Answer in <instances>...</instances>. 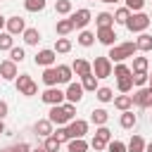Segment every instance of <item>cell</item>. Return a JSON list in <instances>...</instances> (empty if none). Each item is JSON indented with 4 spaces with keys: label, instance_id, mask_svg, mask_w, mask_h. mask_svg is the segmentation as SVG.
<instances>
[{
    "label": "cell",
    "instance_id": "6da1fadb",
    "mask_svg": "<svg viewBox=\"0 0 152 152\" xmlns=\"http://www.w3.org/2000/svg\"><path fill=\"white\" fill-rule=\"evenodd\" d=\"M138 52V48H135V43H131V40H126V43H119V45H112L109 48V59L112 62H124V59H128V57H133Z\"/></svg>",
    "mask_w": 152,
    "mask_h": 152
},
{
    "label": "cell",
    "instance_id": "7a4b0ae2",
    "mask_svg": "<svg viewBox=\"0 0 152 152\" xmlns=\"http://www.w3.org/2000/svg\"><path fill=\"white\" fill-rule=\"evenodd\" d=\"M150 21H152V19H150V14H145V12H133L124 26H126L131 33H142V31L150 26Z\"/></svg>",
    "mask_w": 152,
    "mask_h": 152
},
{
    "label": "cell",
    "instance_id": "3957f363",
    "mask_svg": "<svg viewBox=\"0 0 152 152\" xmlns=\"http://www.w3.org/2000/svg\"><path fill=\"white\" fill-rule=\"evenodd\" d=\"M90 64H93L95 78H109V76H112V66H114V64H112V59H109L107 55H104V57H95Z\"/></svg>",
    "mask_w": 152,
    "mask_h": 152
},
{
    "label": "cell",
    "instance_id": "277c9868",
    "mask_svg": "<svg viewBox=\"0 0 152 152\" xmlns=\"http://www.w3.org/2000/svg\"><path fill=\"white\" fill-rule=\"evenodd\" d=\"M131 97H133V104H135V107H142V109L152 107V90H150V88H145V86H142V88H138Z\"/></svg>",
    "mask_w": 152,
    "mask_h": 152
},
{
    "label": "cell",
    "instance_id": "5b68a950",
    "mask_svg": "<svg viewBox=\"0 0 152 152\" xmlns=\"http://www.w3.org/2000/svg\"><path fill=\"white\" fill-rule=\"evenodd\" d=\"M40 100L45 102V104H62L64 102V90H59L57 86H52V88H45V93L40 95Z\"/></svg>",
    "mask_w": 152,
    "mask_h": 152
},
{
    "label": "cell",
    "instance_id": "8992f818",
    "mask_svg": "<svg viewBox=\"0 0 152 152\" xmlns=\"http://www.w3.org/2000/svg\"><path fill=\"white\" fill-rule=\"evenodd\" d=\"M48 119L52 121V126H55V124H57V126H64V124H69V121H71L62 104H52V107H50V112H48Z\"/></svg>",
    "mask_w": 152,
    "mask_h": 152
},
{
    "label": "cell",
    "instance_id": "52a82bcc",
    "mask_svg": "<svg viewBox=\"0 0 152 152\" xmlns=\"http://www.w3.org/2000/svg\"><path fill=\"white\" fill-rule=\"evenodd\" d=\"M95 38H97L102 45H107V48L116 45V31H114V26H102V28H97Z\"/></svg>",
    "mask_w": 152,
    "mask_h": 152
},
{
    "label": "cell",
    "instance_id": "ba28073f",
    "mask_svg": "<svg viewBox=\"0 0 152 152\" xmlns=\"http://www.w3.org/2000/svg\"><path fill=\"white\" fill-rule=\"evenodd\" d=\"M83 93H86V90H83V86L71 81V83H66V90H64V100L76 104V102H81V100H83Z\"/></svg>",
    "mask_w": 152,
    "mask_h": 152
},
{
    "label": "cell",
    "instance_id": "9c48e42d",
    "mask_svg": "<svg viewBox=\"0 0 152 152\" xmlns=\"http://www.w3.org/2000/svg\"><path fill=\"white\" fill-rule=\"evenodd\" d=\"M69 19L74 21V28H81V31H83V28H86V26L90 24L93 14H90V10H86V7H83V10H76V12H74V14L69 17Z\"/></svg>",
    "mask_w": 152,
    "mask_h": 152
},
{
    "label": "cell",
    "instance_id": "30bf717a",
    "mask_svg": "<svg viewBox=\"0 0 152 152\" xmlns=\"http://www.w3.org/2000/svg\"><path fill=\"white\" fill-rule=\"evenodd\" d=\"M66 128H69V138H86V133H88V121H83V119H71Z\"/></svg>",
    "mask_w": 152,
    "mask_h": 152
},
{
    "label": "cell",
    "instance_id": "8fae6325",
    "mask_svg": "<svg viewBox=\"0 0 152 152\" xmlns=\"http://www.w3.org/2000/svg\"><path fill=\"white\" fill-rule=\"evenodd\" d=\"M55 59H57V52H55V50H40V52H36V57H33V62H36L38 66H52Z\"/></svg>",
    "mask_w": 152,
    "mask_h": 152
},
{
    "label": "cell",
    "instance_id": "7c38bea8",
    "mask_svg": "<svg viewBox=\"0 0 152 152\" xmlns=\"http://www.w3.org/2000/svg\"><path fill=\"white\" fill-rule=\"evenodd\" d=\"M0 78H5V81H14V78H17V62H12V59H2V62H0Z\"/></svg>",
    "mask_w": 152,
    "mask_h": 152
},
{
    "label": "cell",
    "instance_id": "4fadbf2b",
    "mask_svg": "<svg viewBox=\"0 0 152 152\" xmlns=\"http://www.w3.org/2000/svg\"><path fill=\"white\" fill-rule=\"evenodd\" d=\"M5 26H7V33H12V36H19V33H24V28H26V21H24L21 17H10V19L5 21Z\"/></svg>",
    "mask_w": 152,
    "mask_h": 152
},
{
    "label": "cell",
    "instance_id": "5bb4252c",
    "mask_svg": "<svg viewBox=\"0 0 152 152\" xmlns=\"http://www.w3.org/2000/svg\"><path fill=\"white\" fill-rule=\"evenodd\" d=\"M71 71L76 74V76H88V74H93V64L88 62V59H74V64H71Z\"/></svg>",
    "mask_w": 152,
    "mask_h": 152
},
{
    "label": "cell",
    "instance_id": "9a60e30c",
    "mask_svg": "<svg viewBox=\"0 0 152 152\" xmlns=\"http://www.w3.org/2000/svg\"><path fill=\"white\" fill-rule=\"evenodd\" d=\"M33 131H36V135H40V138H48V135H52V121H50V119H38L36 126H33Z\"/></svg>",
    "mask_w": 152,
    "mask_h": 152
},
{
    "label": "cell",
    "instance_id": "2e32d148",
    "mask_svg": "<svg viewBox=\"0 0 152 152\" xmlns=\"http://www.w3.org/2000/svg\"><path fill=\"white\" fill-rule=\"evenodd\" d=\"M119 124H121V128L131 131V128H135V124H138V116H135L131 109H126V112H121V119H119Z\"/></svg>",
    "mask_w": 152,
    "mask_h": 152
},
{
    "label": "cell",
    "instance_id": "e0dca14e",
    "mask_svg": "<svg viewBox=\"0 0 152 152\" xmlns=\"http://www.w3.org/2000/svg\"><path fill=\"white\" fill-rule=\"evenodd\" d=\"M43 83L48 86V88H52V86H57L59 83V78H57V69L55 66H45V71H43Z\"/></svg>",
    "mask_w": 152,
    "mask_h": 152
},
{
    "label": "cell",
    "instance_id": "ac0fdd59",
    "mask_svg": "<svg viewBox=\"0 0 152 152\" xmlns=\"http://www.w3.org/2000/svg\"><path fill=\"white\" fill-rule=\"evenodd\" d=\"M112 102H114V107H116V109H121V112H126V109H131V107H133V97H131L128 93H124V95H116Z\"/></svg>",
    "mask_w": 152,
    "mask_h": 152
},
{
    "label": "cell",
    "instance_id": "d6986e66",
    "mask_svg": "<svg viewBox=\"0 0 152 152\" xmlns=\"http://www.w3.org/2000/svg\"><path fill=\"white\" fill-rule=\"evenodd\" d=\"M135 48H138L140 52H150V50H152V36L142 31V33L135 38Z\"/></svg>",
    "mask_w": 152,
    "mask_h": 152
},
{
    "label": "cell",
    "instance_id": "ffe728a7",
    "mask_svg": "<svg viewBox=\"0 0 152 152\" xmlns=\"http://www.w3.org/2000/svg\"><path fill=\"white\" fill-rule=\"evenodd\" d=\"M55 69H57V78H59V83H71L74 71H71V66H69V64H57Z\"/></svg>",
    "mask_w": 152,
    "mask_h": 152
},
{
    "label": "cell",
    "instance_id": "44dd1931",
    "mask_svg": "<svg viewBox=\"0 0 152 152\" xmlns=\"http://www.w3.org/2000/svg\"><path fill=\"white\" fill-rule=\"evenodd\" d=\"M107 119H109V114H107V109H102V107L90 112V121H93L95 126H104V124H107Z\"/></svg>",
    "mask_w": 152,
    "mask_h": 152
},
{
    "label": "cell",
    "instance_id": "7402d4cb",
    "mask_svg": "<svg viewBox=\"0 0 152 152\" xmlns=\"http://www.w3.org/2000/svg\"><path fill=\"white\" fill-rule=\"evenodd\" d=\"M126 152H145V140L142 135H133L126 145Z\"/></svg>",
    "mask_w": 152,
    "mask_h": 152
},
{
    "label": "cell",
    "instance_id": "603a6c76",
    "mask_svg": "<svg viewBox=\"0 0 152 152\" xmlns=\"http://www.w3.org/2000/svg\"><path fill=\"white\" fill-rule=\"evenodd\" d=\"M66 147H69V152H88V142L83 140V138H71L69 142H66Z\"/></svg>",
    "mask_w": 152,
    "mask_h": 152
},
{
    "label": "cell",
    "instance_id": "cb8c5ba5",
    "mask_svg": "<svg viewBox=\"0 0 152 152\" xmlns=\"http://www.w3.org/2000/svg\"><path fill=\"white\" fill-rule=\"evenodd\" d=\"M24 43L26 45H38V40H40V31L38 28H24Z\"/></svg>",
    "mask_w": 152,
    "mask_h": 152
},
{
    "label": "cell",
    "instance_id": "d4e9b609",
    "mask_svg": "<svg viewBox=\"0 0 152 152\" xmlns=\"http://www.w3.org/2000/svg\"><path fill=\"white\" fill-rule=\"evenodd\" d=\"M55 31H57V36H66V33L74 31V21L71 19H59L57 26H55Z\"/></svg>",
    "mask_w": 152,
    "mask_h": 152
},
{
    "label": "cell",
    "instance_id": "484cf974",
    "mask_svg": "<svg viewBox=\"0 0 152 152\" xmlns=\"http://www.w3.org/2000/svg\"><path fill=\"white\" fill-rule=\"evenodd\" d=\"M95 97H97L100 102H112V100H114V93H112V88H107V86H97Z\"/></svg>",
    "mask_w": 152,
    "mask_h": 152
},
{
    "label": "cell",
    "instance_id": "4316f807",
    "mask_svg": "<svg viewBox=\"0 0 152 152\" xmlns=\"http://www.w3.org/2000/svg\"><path fill=\"white\" fill-rule=\"evenodd\" d=\"M48 5V0H24V10L26 12H43Z\"/></svg>",
    "mask_w": 152,
    "mask_h": 152
},
{
    "label": "cell",
    "instance_id": "83f0119b",
    "mask_svg": "<svg viewBox=\"0 0 152 152\" xmlns=\"http://www.w3.org/2000/svg\"><path fill=\"white\" fill-rule=\"evenodd\" d=\"M95 24H97V28H102V26H114V14L100 12V14L95 17Z\"/></svg>",
    "mask_w": 152,
    "mask_h": 152
},
{
    "label": "cell",
    "instance_id": "f1b7e54d",
    "mask_svg": "<svg viewBox=\"0 0 152 152\" xmlns=\"http://www.w3.org/2000/svg\"><path fill=\"white\" fill-rule=\"evenodd\" d=\"M81 86H83V90H97V78H95V74H88V76H81Z\"/></svg>",
    "mask_w": 152,
    "mask_h": 152
},
{
    "label": "cell",
    "instance_id": "f546056e",
    "mask_svg": "<svg viewBox=\"0 0 152 152\" xmlns=\"http://www.w3.org/2000/svg\"><path fill=\"white\" fill-rule=\"evenodd\" d=\"M71 10H74L71 0H57L55 2V12L57 14H71Z\"/></svg>",
    "mask_w": 152,
    "mask_h": 152
},
{
    "label": "cell",
    "instance_id": "4dcf8cb0",
    "mask_svg": "<svg viewBox=\"0 0 152 152\" xmlns=\"http://www.w3.org/2000/svg\"><path fill=\"white\" fill-rule=\"evenodd\" d=\"M93 43H95V33H93V31H81V33H78V45L90 48Z\"/></svg>",
    "mask_w": 152,
    "mask_h": 152
},
{
    "label": "cell",
    "instance_id": "1f68e13d",
    "mask_svg": "<svg viewBox=\"0 0 152 152\" xmlns=\"http://www.w3.org/2000/svg\"><path fill=\"white\" fill-rule=\"evenodd\" d=\"M128 17H131V10H128V7H119V10L114 12V24H126Z\"/></svg>",
    "mask_w": 152,
    "mask_h": 152
},
{
    "label": "cell",
    "instance_id": "d6a6232c",
    "mask_svg": "<svg viewBox=\"0 0 152 152\" xmlns=\"http://www.w3.org/2000/svg\"><path fill=\"white\" fill-rule=\"evenodd\" d=\"M55 52H59V55H64V52H69L71 50V40L69 38H57V43H55V48H52Z\"/></svg>",
    "mask_w": 152,
    "mask_h": 152
},
{
    "label": "cell",
    "instance_id": "836d02e7",
    "mask_svg": "<svg viewBox=\"0 0 152 152\" xmlns=\"http://www.w3.org/2000/svg\"><path fill=\"white\" fill-rule=\"evenodd\" d=\"M112 74L116 78H124V76H131V66H126L124 62H116V66H112Z\"/></svg>",
    "mask_w": 152,
    "mask_h": 152
},
{
    "label": "cell",
    "instance_id": "e575fe53",
    "mask_svg": "<svg viewBox=\"0 0 152 152\" xmlns=\"http://www.w3.org/2000/svg\"><path fill=\"white\" fill-rule=\"evenodd\" d=\"M131 78H133V86L138 88L147 86V71H131Z\"/></svg>",
    "mask_w": 152,
    "mask_h": 152
},
{
    "label": "cell",
    "instance_id": "d590c367",
    "mask_svg": "<svg viewBox=\"0 0 152 152\" xmlns=\"http://www.w3.org/2000/svg\"><path fill=\"white\" fill-rule=\"evenodd\" d=\"M116 88H119L121 93H131V90H133V78H131V76L116 78Z\"/></svg>",
    "mask_w": 152,
    "mask_h": 152
},
{
    "label": "cell",
    "instance_id": "8d00e7d4",
    "mask_svg": "<svg viewBox=\"0 0 152 152\" xmlns=\"http://www.w3.org/2000/svg\"><path fill=\"white\" fill-rule=\"evenodd\" d=\"M14 48V36L12 33H0V50H12Z\"/></svg>",
    "mask_w": 152,
    "mask_h": 152
},
{
    "label": "cell",
    "instance_id": "74e56055",
    "mask_svg": "<svg viewBox=\"0 0 152 152\" xmlns=\"http://www.w3.org/2000/svg\"><path fill=\"white\" fill-rule=\"evenodd\" d=\"M147 66H150L147 57H133V66H131V71H147Z\"/></svg>",
    "mask_w": 152,
    "mask_h": 152
},
{
    "label": "cell",
    "instance_id": "f35d334b",
    "mask_svg": "<svg viewBox=\"0 0 152 152\" xmlns=\"http://www.w3.org/2000/svg\"><path fill=\"white\" fill-rule=\"evenodd\" d=\"M59 145H62V142H59L55 135H48V138H45V142H43V147H45L48 152H59Z\"/></svg>",
    "mask_w": 152,
    "mask_h": 152
},
{
    "label": "cell",
    "instance_id": "ab89813d",
    "mask_svg": "<svg viewBox=\"0 0 152 152\" xmlns=\"http://www.w3.org/2000/svg\"><path fill=\"white\" fill-rule=\"evenodd\" d=\"M52 135L59 140V142H69L71 138H69V128L66 126H57V131H52Z\"/></svg>",
    "mask_w": 152,
    "mask_h": 152
},
{
    "label": "cell",
    "instance_id": "60d3db41",
    "mask_svg": "<svg viewBox=\"0 0 152 152\" xmlns=\"http://www.w3.org/2000/svg\"><path fill=\"white\" fill-rule=\"evenodd\" d=\"M31 81H33V78H31V76H28V74H19V76H17V78H14V83H17V90H19V93H21V90H24V88H26V86H28V83H31Z\"/></svg>",
    "mask_w": 152,
    "mask_h": 152
},
{
    "label": "cell",
    "instance_id": "b9f144b4",
    "mask_svg": "<svg viewBox=\"0 0 152 152\" xmlns=\"http://www.w3.org/2000/svg\"><path fill=\"white\" fill-rule=\"evenodd\" d=\"M95 138H100V140L109 142V140H112V131H109L107 126H97V131H95Z\"/></svg>",
    "mask_w": 152,
    "mask_h": 152
},
{
    "label": "cell",
    "instance_id": "7bdbcfd3",
    "mask_svg": "<svg viewBox=\"0 0 152 152\" xmlns=\"http://www.w3.org/2000/svg\"><path fill=\"white\" fill-rule=\"evenodd\" d=\"M24 57H26V55H24V48H17V45H14V48L10 50V59H12V62H17V64H19Z\"/></svg>",
    "mask_w": 152,
    "mask_h": 152
},
{
    "label": "cell",
    "instance_id": "ee69618b",
    "mask_svg": "<svg viewBox=\"0 0 152 152\" xmlns=\"http://www.w3.org/2000/svg\"><path fill=\"white\" fill-rule=\"evenodd\" d=\"M107 150H109V152H126V142H121V140H109V142H107Z\"/></svg>",
    "mask_w": 152,
    "mask_h": 152
},
{
    "label": "cell",
    "instance_id": "f6af8a7d",
    "mask_svg": "<svg viewBox=\"0 0 152 152\" xmlns=\"http://www.w3.org/2000/svg\"><path fill=\"white\" fill-rule=\"evenodd\" d=\"M126 7H128L131 12H142V7H145V0H126Z\"/></svg>",
    "mask_w": 152,
    "mask_h": 152
},
{
    "label": "cell",
    "instance_id": "bcb514c9",
    "mask_svg": "<svg viewBox=\"0 0 152 152\" xmlns=\"http://www.w3.org/2000/svg\"><path fill=\"white\" fill-rule=\"evenodd\" d=\"M36 93H38V86H36L33 81H31V83H28V86H26V88L21 90V95H26V97H33Z\"/></svg>",
    "mask_w": 152,
    "mask_h": 152
},
{
    "label": "cell",
    "instance_id": "7dc6e473",
    "mask_svg": "<svg viewBox=\"0 0 152 152\" xmlns=\"http://www.w3.org/2000/svg\"><path fill=\"white\" fill-rule=\"evenodd\" d=\"M62 107H64V112L69 114V119H76V104H74V102H62Z\"/></svg>",
    "mask_w": 152,
    "mask_h": 152
},
{
    "label": "cell",
    "instance_id": "c3c4849f",
    "mask_svg": "<svg viewBox=\"0 0 152 152\" xmlns=\"http://www.w3.org/2000/svg\"><path fill=\"white\" fill-rule=\"evenodd\" d=\"M90 147H93L95 152H100V150H104V147H107V142H104V140H100V138H93V140H90Z\"/></svg>",
    "mask_w": 152,
    "mask_h": 152
},
{
    "label": "cell",
    "instance_id": "681fc988",
    "mask_svg": "<svg viewBox=\"0 0 152 152\" xmlns=\"http://www.w3.org/2000/svg\"><path fill=\"white\" fill-rule=\"evenodd\" d=\"M12 152H31V147H28V142H17L12 147Z\"/></svg>",
    "mask_w": 152,
    "mask_h": 152
},
{
    "label": "cell",
    "instance_id": "f907efd6",
    "mask_svg": "<svg viewBox=\"0 0 152 152\" xmlns=\"http://www.w3.org/2000/svg\"><path fill=\"white\" fill-rule=\"evenodd\" d=\"M7 112H10L7 102H2V100H0V119H5V116H7Z\"/></svg>",
    "mask_w": 152,
    "mask_h": 152
},
{
    "label": "cell",
    "instance_id": "816d5d0a",
    "mask_svg": "<svg viewBox=\"0 0 152 152\" xmlns=\"http://www.w3.org/2000/svg\"><path fill=\"white\" fill-rule=\"evenodd\" d=\"M100 2H107V5H116V2H121V0H100Z\"/></svg>",
    "mask_w": 152,
    "mask_h": 152
},
{
    "label": "cell",
    "instance_id": "f5cc1de1",
    "mask_svg": "<svg viewBox=\"0 0 152 152\" xmlns=\"http://www.w3.org/2000/svg\"><path fill=\"white\" fill-rule=\"evenodd\" d=\"M5 21H7V19H5V17H0V31H2V26H5Z\"/></svg>",
    "mask_w": 152,
    "mask_h": 152
},
{
    "label": "cell",
    "instance_id": "db71d44e",
    "mask_svg": "<svg viewBox=\"0 0 152 152\" xmlns=\"http://www.w3.org/2000/svg\"><path fill=\"white\" fill-rule=\"evenodd\" d=\"M31 152H48L45 147H36V150H31Z\"/></svg>",
    "mask_w": 152,
    "mask_h": 152
},
{
    "label": "cell",
    "instance_id": "11a10c76",
    "mask_svg": "<svg viewBox=\"0 0 152 152\" xmlns=\"http://www.w3.org/2000/svg\"><path fill=\"white\" fill-rule=\"evenodd\" d=\"M145 152H152V142H150V145H145Z\"/></svg>",
    "mask_w": 152,
    "mask_h": 152
},
{
    "label": "cell",
    "instance_id": "9f6ffc18",
    "mask_svg": "<svg viewBox=\"0 0 152 152\" xmlns=\"http://www.w3.org/2000/svg\"><path fill=\"white\" fill-rule=\"evenodd\" d=\"M5 133V126H2V119H0V135Z\"/></svg>",
    "mask_w": 152,
    "mask_h": 152
},
{
    "label": "cell",
    "instance_id": "6f0895ef",
    "mask_svg": "<svg viewBox=\"0 0 152 152\" xmlns=\"http://www.w3.org/2000/svg\"><path fill=\"white\" fill-rule=\"evenodd\" d=\"M150 81H152V74H147V83H150Z\"/></svg>",
    "mask_w": 152,
    "mask_h": 152
},
{
    "label": "cell",
    "instance_id": "680465c9",
    "mask_svg": "<svg viewBox=\"0 0 152 152\" xmlns=\"http://www.w3.org/2000/svg\"><path fill=\"white\" fill-rule=\"evenodd\" d=\"M147 88H150V90H152V81H150V86H147Z\"/></svg>",
    "mask_w": 152,
    "mask_h": 152
},
{
    "label": "cell",
    "instance_id": "91938a15",
    "mask_svg": "<svg viewBox=\"0 0 152 152\" xmlns=\"http://www.w3.org/2000/svg\"><path fill=\"white\" fill-rule=\"evenodd\" d=\"M0 152H12V150H0Z\"/></svg>",
    "mask_w": 152,
    "mask_h": 152
},
{
    "label": "cell",
    "instance_id": "94428289",
    "mask_svg": "<svg viewBox=\"0 0 152 152\" xmlns=\"http://www.w3.org/2000/svg\"><path fill=\"white\" fill-rule=\"evenodd\" d=\"M150 19H152V14H150Z\"/></svg>",
    "mask_w": 152,
    "mask_h": 152
}]
</instances>
